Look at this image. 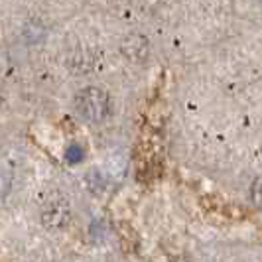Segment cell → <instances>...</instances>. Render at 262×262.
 <instances>
[{"label": "cell", "mask_w": 262, "mask_h": 262, "mask_svg": "<svg viewBox=\"0 0 262 262\" xmlns=\"http://www.w3.org/2000/svg\"><path fill=\"white\" fill-rule=\"evenodd\" d=\"M8 189H10V180L0 173V197L4 195V193H8Z\"/></svg>", "instance_id": "cell-6"}, {"label": "cell", "mask_w": 262, "mask_h": 262, "mask_svg": "<svg viewBox=\"0 0 262 262\" xmlns=\"http://www.w3.org/2000/svg\"><path fill=\"white\" fill-rule=\"evenodd\" d=\"M75 108L89 122H103L111 115V97L101 87H85L75 97Z\"/></svg>", "instance_id": "cell-1"}, {"label": "cell", "mask_w": 262, "mask_h": 262, "mask_svg": "<svg viewBox=\"0 0 262 262\" xmlns=\"http://www.w3.org/2000/svg\"><path fill=\"white\" fill-rule=\"evenodd\" d=\"M39 219L41 225L50 231H61L66 229L69 221H71V207H69V201L66 197H55L50 199L39 213Z\"/></svg>", "instance_id": "cell-2"}, {"label": "cell", "mask_w": 262, "mask_h": 262, "mask_svg": "<svg viewBox=\"0 0 262 262\" xmlns=\"http://www.w3.org/2000/svg\"><path fill=\"white\" fill-rule=\"evenodd\" d=\"M252 201H254V205H256V207H260V203H262V197H260V178H256V180H254V184H252Z\"/></svg>", "instance_id": "cell-5"}, {"label": "cell", "mask_w": 262, "mask_h": 262, "mask_svg": "<svg viewBox=\"0 0 262 262\" xmlns=\"http://www.w3.org/2000/svg\"><path fill=\"white\" fill-rule=\"evenodd\" d=\"M120 52L130 63H144L150 55V41L142 34H130L122 39Z\"/></svg>", "instance_id": "cell-3"}, {"label": "cell", "mask_w": 262, "mask_h": 262, "mask_svg": "<svg viewBox=\"0 0 262 262\" xmlns=\"http://www.w3.org/2000/svg\"><path fill=\"white\" fill-rule=\"evenodd\" d=\"M67 160L71 162V164H75V162H81L83 160V150H81V146L73 144L69 150H67Z\"/></svg>", "instance_id": "cell-4"}]
</instances>
